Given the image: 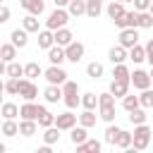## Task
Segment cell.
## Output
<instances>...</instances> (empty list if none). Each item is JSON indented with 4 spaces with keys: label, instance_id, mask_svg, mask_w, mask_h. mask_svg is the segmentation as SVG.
<instances>
[{
    "label": "cell",
    "instance_id": "1",
    "mask_svg": "<svg viewBox=\"0 0 153 153\" xmlns=\"http://www.w3.org/2000/svg\"><path fill=\"white\" fill-rule=\"evenodd\" d=\"M98 117L108 124L115 122V96L110 91L105 93H98Z\"/></svg>",
    "mask_w": 153,
    "mask_h": 153
},
{
    "label": "cell",
    "instance_id": "2",
    "mask_svg": "<svg viewBox=\"0 0 153 153\" xmlns=\"http://www.w3.org/2000/svg\"><path fill=\"white\" fill-rule=\"evenodd\" d=\"M62 93H65L62 103H65L69 110H74V108H79V105H81V96H79V84H76V81L67 79V81L62 84Z\"/></svg>",
    "mask_w": 153,
    "mask_h": 153
},
{
    "label": "cell",
    "instance_id": "3",
    "mask_svg": "<svg viewBox=\"0 0 153 153\" xmlns=\"http://www.w3.org/2000/svg\"><path fill=\"white\" fill-rule=\"evenodd\" d=\"M72 19V14L65 10V7H55L50 14H48V19H45V29H50V31H57V29H65L67 26V22Z\"/></svg>",
    "mask_w": 153,
    "mask_h": 153
},
{
    "label": "cell",
    "instance_id": "4",
    "mask_svg": "<svg viewBox=\"0 0 153 153\" xmlns=\"http://www.w3.org/2000/svg\"><path fill=\"white\" fill-rule=\"evenodd\" d=\"M151 139H153V127H148V124H139V127H134V148H139V151H146L148 146H151Z\"/></svg>",
    "mask_w": 153,
    "mask_h": 153
},
{
    "label": "cell",
    "instance_id": "5",
    "mask_svg": "<svg viewBox=\"0 0 153 153\" xmlns=\"http://www.w3.org/2000/svg\"><path fill=\"white\" fill-rule=\"evenodd\" d=\"M43 76H45V81H48V84L62 86V84L67 81V76H69V74H67V72H65V69H62L60 65H50V67H48V69L43 72Z\"/></svg>",
    "mask_w": 153,
    "mask_h": 153
},
{
    "label": "cell",
    "instance_id": "6",
    "mask_svg": "<svg viewBox=\"0 0 153 153\" xmlns=\"http://www.w3.org/2000/svg\"><path fill=\"white\" fill-rule=\"evenodd\" d=\"M76 122H79V115H74L72 110H67V112H60V115H57L55 127H57L60 131H72V129L76 127Z\"/></svg>",
    "mask_w": 153,
    "mask_h": 153
},
{
    "label": "cell",
    "instance_id": "7",
    "mask_svg": "<svg viewBox=\"0 0 153 153\" xmlns=\"http://www.w3.org/2000/svg\"><path fill=\"white\" fill-rule=\"evenodd\" d=\"M151 84H153L151 72H146V69H134V72H131V86H134V88L146 91V88H151Z\"/></svg>",
    "mask_w": 153,
    "mask_h": 153
},
{
    "label": "cell",
    "instance_id": "8",
    "mask_svg": "<svg viewBox=\"0 0 153 153\" xmlns=\"http://www.w3.org/2000/svg\"><path fill=\"white\" fill-rule=\"evenodd\" d=\"M117 43L124 45L127 50H131L134 45H139V29H122L117 36Z\"/></svg>",
    "mask_w": 153,
    "mask_h": 153
},
{
    "label": "cell",
    "instance_id": "9",
    "mask_svg": "<svg viewBox=\"0 0 153 153\" xmlns=\"http://www.w3.org/2000/svg\"><path fill=\"white\" fill-rule=\"evenodd\" d=\"M19 96L24 100H36L38 98V86L33 84V79H19Z\"/></svg>",
    "mask_w": 153,
    "mask_h": 153
},
{
    "label": "cell",
    "instance_id": "10",
    "mask_svg": "<svg viewBox=\"0 0 153 153\" xmlns=\"http://www.w3.org/2000/svg\"><path fill=\"white\" fill-rule=\"evenodd\" d=\"M38 115H41V105L38 103L24 100V105H19V117L22 120H36L38 122Z\"/></svg>",
    "mask_w": 153,
    "mask_h": 153
},
{
    "label": "cell",
    "instance_id": "11",
    "mask_svg": "<svg viewBox=\"0 0 153 153\" xmlns=\"http://www.w3.org/2000/svg\"><path fill=\"white\" fill-rule=\"evenodd\" d=\"M65 50H67V60L76 65V62H81V60H84V53H86V45H84L81 41H74V43H69V45H67Z\"/></svg>",
    "mask_w": 153,
    "mask_h": 153
},
{
    "label": "cell",
    "instance_id": "12",
    "mask_svg": "<svg viewBox=\"0 0 153 153\" xmlns=\"http://www.w3.org/2000/svg\"><path fill=\"white\" fill-rule=\"evenodd\" d=\"M108 57H110L112 65H124V60H129V50L117 43V45H112V48L108 50Z\"/></svg>",
    "mask_w": 153,
    "mask_h": 153
},
{
    "label": "cell",
    "instance_id": "13",
    "mask_svg": "<svg viewBox=\"0 0 153 153\" xmlns=\"http://www.w3.org/2000/svg\"><path fill=\"white\" fill-rule=\"evenodd\" d=\"M136 19H139V12L131 10V12H127L124 17H120L117 22H112V24H115L120 31H122V29H136Z\"/></svg>",
    "mask_w": 153,
    "mask_h": 153
},
{
    "label": "cell",
    "instance_id": "14",
    "mask_svg": "<svg viewBox=\"0 0 153 153\" xmlns=\"http://www.w3.org/2000/svg\"><path fill=\"white\" fill-rule=\"evenodd\" d=\"M129 86H131V81H122V79H112L110 81V93L115 96V98H124L127 93H129Z\"/></svg>",
    "mask_w": 153,
    "mask_h": 153
},
{
    "label": "cell",
    "instance_id": "15",
    "mask_svg": "<svg viewBox=\"0 0 153 153\" xmlns=\"http://www.w3.org/2000/svg\"><path fill=\"white\" fill-rule=\"evenodd\" d=\"M43 98H45V103H57V100H62L65 98V93H62V86H55V84H48L45 88H43Z\"/></svg>",
    "mask_w": 153,
    "mask_h": 153
},
{
    "label": "cell",
    "instance_id": "16",
    "mask_svg": "<svg viewBox=\"0 0 153 153\" xmlns=\"http://www.w3.org/2000/svg\"><path fill=\"white\" fill-rule=\"evenodd\" d=\"M105 14H108L112 22H117L120 17H124V14H127V10H124V2H120V0H112V2H108V7H105Z\"/></svg>",
    "mask_w": 153,
    "mask_h": 153
},
{
    "label": "cell",
    "instance_id": "17",
    "mask_svg": "<svg viewBox=\"0 0 153 153\" xmlns=\"http://www.w3.org/2000/svg\"><path fill=\"white\" fill-rule=\"evenodd\" d=\"M19 5H22L29 14H36V17H41V14L45 12V2H43V0H19Z\"/></svg>",
    "mask_w": 153,
    "mask_h": 153
},
{
    "label": "cell",
    "instance_id": "18",
    "mask_svg": "<svg viewBox=\"0 0 153 153\" xmlns=\"http://www.w3.org/2000/svg\"><path fill=\"white\" fill-rule=\"evenodd\" d=\"M53 45H55V31H50V29H41V31H38V48L50 50Z\"/></svg>",
    "mask_w": 153,
    "mask_h": 153
},
{
    "label": "cell",
    "instance_id": "19",
    "mask_svg": "<svg viewBox=\"0 0 153 153\" xmlns=\"http://www.w3.org/2000/svg\"><path fill=\"white\" fill-rule=\"evenodd\" d=\"M65 60H67V50H65L62 45H53V48L48 50V62H50V65H60V67H62Z\"/></svg>",
    "mask_w": 153,
    "mask_h": 153
},
{
    "label": "cell",
    "instance_id": "20",
    "mask_svg": "<svg viewBox=\"0 0 153 153\" xmlns=\"http://www.w3.org/2000/svg\"><path fill=\"white\" fill-rule=\"evenodd\" d=\"M69 43H74V33L65 26V29H57L55 31V45H62V48H67Z\"/></svg>",
    "mask_w": 153,
    "mask_h": 153
},
{
    "label": "cell",
    "instance_id": "21",
    "mask_svg": "<svg viewBox=\"0 0 153 153\" xmlns=\"http://www.w3.org/2000/svg\"><path fill=\"white\" fill-rule=\"evenodd\" d=\"M10 43H14L17 48H26V43H29V31H26V29H14V31L10 33Z\"/></svg>",
    "mask_w": 153,
    "mask_h": 153
},
{
    "label": "cell",
    "instance_id": "22",
    "mask_svg": "<svg viewBox=\"0 0 153 153\" xmlns=\"http://www.w3.org/2000/svg\"><path fill=\"white\" fill-rule=\"evenodd\" d=\"M14 57H17V45L14 43H2L0 45V60L5 65H10V62H14Z\"/></svg>",
    "mask_w": 153,
    "mask_h": 153
},
{
    "label": "cell",
    "instance_id": "23",
    "mask_svg": "<svg viewBox=\"0 0 153 153\" xmlns=\"http://www.w3.org/2000/svg\"><path fill=\"white\" fill-rule=\"evenodd\" d=\"M38 122L36 120H19V134L22 136H33L36 131H38Z\"/></svg>",
    "mask_w": 153,
    "mask_h": 153
},
{
    "label": "cell",
    "instance_id": "24",
    "mask_svg": "<svg viewBox=\"0 0 153 153\" xmlns=\"http://www.w3.org/2000/svg\"><path fill=\"white\" fill-rule=\"evenodd\" d=\"M69 141L74 143V146H79V143H84V141H88V129L86 127H74L72 131H69Z\"/></svg>",
    "mask_w": 153,
    "mask_h": 153
},
{
    "label": "cell",
    "instance_id": "25",
    "mask_svg": "<svg viewBox=\"0 0 153 153\" xmlns=\"http://www.w3.org/2000/svg\"><path fill=\"white\" fill-rule=\"evenodd\" d=\"M100 148H103V143L98 139H88V141L76 146V153H100Z\"/></svg>",
    "mask_w": 153,
    "mask_h": 153
},
{
    "label": "cell",
    "instance_id": "26",
    "mask_svg": "<svg viewBox=\"0 0 153 153\" xmlns=\"http://www.w3.org/2000/svg\"><path fill=\"white\" fill-rule=\"evenodd\" d=\"M22 29H26L29 33H38V31H41V22H38V17H36V14H26V17L22 19Z\"/></svg>",
    "mask_w": 153,
    "mask_h": 153
},
{
    "label": "cell",
    "instance_id": "27",
    "mask_svg": "<svg viewBox=\"0 0 153 153\" xmlns=\"http://www.w3.org/2000/svg\"><path fill=\"white\" fill-rule=\"evenodd\" d=\"M43 72H45V69H43L38 62H33V60L24 65V76H26V79H38V76H43Z\"/></svg>",
    "mask_w": 153,
    "mask_h": 153
},
{
    "label": "cell",
    "instance_id": "28",
    "mask_svg": "<svg viewBox=\"0 0 153 153\" xmlns=\"http://www.w3.org/2000/svg\"><path fill=\"white\" fill-rule=\"evenodd\" d=\"M55 120H57V115H53L45 105H41V115H38V124L43 127V129H48V127H53L55 124Z\"/></svg>",
    "mask_w": 153,
    "mask_h": 153
},
{
    "label": "cell",
    "instance_id": "29",
    "mask_svg": "<svg viewBox=\"0 0 153 153\" xmlns=\"http://www.w3.org/2000/svg\"><path fill=\"white\" fill-rule=\"evenodd\" d=\"M103 12V0H86V17L98 19Z\"/></svg>",
    "mask_w": 153,
    "mask_h": 153
},
{
    "label": "cell",
    "instance_id": "30",
    "mask_svg": "<svg viewBox=\"0 0 153 153\" xmlns=\"http://www.w3.org/2000/svg\"><path fill=\"white\" fill-rule=\"evenodd\" d=\"M81 108L84 110H96L98 108V93H93V91L81 93Z\"/></svg>",
    "mask_w": 153,
    "mask_h": 153
},
{
    "label": "cell",
    "instance_id": "31",
    "mask_svg": "<svg viewBox=\"0 0 153 153\" xmlns=\"http://www.w3.org/2000/svg\"><path fill=\"white\" fill-rule=\"evenodd\" d=\"M120 134H122V127H117V124H108V129H105V134H103V141L110 143V146H115Z\"/></svg>",
    "mask_w": 153,
    "mask_h": 153
},
{
    "label": "cell",
    "instance_id": "32",
    "mask_svg": "<svg viewBox=\"0 0 153 153\" xmlns=\"http://www.w3.org/2000/svg\"><path fill=\"white\" fill-rule=\"evenodd\" d=\"M67 12L72 14V17H84L86 14V0H72L69 5H67Z\"/></svg>",
    "mask_w": 153,
    "mask_h": 153
},
{
    "label": "cell",
    "instance_id": "33",
    "mask_svg": "<svg viewBox=\"0 0 153 153\" xmlns=\"http://www.w3.org/2000/svg\"><path fill=\"white\" fill-rule=\"evenodd\" d=\"M5 76H10V79H22V76H24V65H19V62L5 65Z\"/></svg>",
    "mask_w": 153,
    "mask_h": 153
},
{
    "label": "cell",
    "instance_id": "34",
    "mask_svg": "<svg viewBox=\"0 0 153 153\" xmlns=\"http://www.w3.org/2000/svg\"><path fill=\"white\" fill-rule=\"evenodd\" d=\"M103 74H105V67H103L100 62H96V60H93V62H88V65H86V76H88V79H100Z\"/></svg>",
    "mask_w": 153,
    "mask_h": 153
},
{
    "label": "cell",
    "instance_id": "35",
    "mask_svg": "<svg viewBox=\"0 0 153 153\" xmlns=\"http://www.w3.org/2000/svg\"><path fill=\"white\" fill-rule=\"evenodd\" d=\"M0 112H2V120H14L19 115V105H14L12 100H5L2 108H0Z\"/></svg>",
    "mask_w": 153,
    "mask_h": 153
},
{
    "label": "cell",
    "instance_id": "36",
    "mask_svg": "<svg viewBox=\"0 0 153 153\" xmlns=\"http://www.w3.org/2000/svg\"><path fill=\"white\" fill-rule=\"evenodd\" d=\"M96 122H98V115H96L93 110H84V112L79 115V124H81V127H86V129L96 127Z\"/></svg>",
    "mask_w": 153,
    "mask_h": 153
},
{
    "label": "cell",
    "instance_id": "37",
    "mask_svg": "<svg viewBox=\"0 0 153 153\" xmlns=\"http://www.w3.org/2000/svg\"><path fill=\"white\" fill-rule=\"evenodd\" d=\"M60 141V129L53 124V127H48V129H43V143H48V146H55Z\"/></svg>",
    "mask_w": 153,
    "mask_h": 153
},
{
    "label": "cell",
    "instance_id": "38",
    "mask_svg": "<svg viewBox=\"0 0 153 153\" xmlns=\"http://www.w3.org/2000/svg\"><path fill=\"white\" fill-rule=\"evenodd\" d=\"M112 76L122 79V81H131V72L127 65H112Z\"/></svg>",
    "mask_w": 153,
    "mask_h": 153
},
{
    "label": "cell",
    "instance_id": "39",
    "mask_svg": "<svg viewBox=\"0 0 153 153\" xmlns=\"http://www.w3.org/2000/svg\"><path fill=\"white\" fill-rule=\"evenodd\" d=\"M19 134V122H14V120H2V136H17Z\"/></svg>",
    "mask_w": 153,
    "mask_h": 153
},
{
    "label": "cell",
    "instance_id": "40",
    "mask_svg": "<svg viewBox=\"0 0 153 153\" xmlns=\"http://www.w3.org/2000/svg\"><path fill=\"white\" fill-rule=\"evenodd\" d=\"M131 143H134V131H127V129H122V134L117 136V143H115V146L124 151V148H129Z\"/></svg>",
    "mask_w": 153,
    "mask_h": 153
},
{
    "label": "cell",
    "instance_id": "41",
    "mask_svg": "<svg viewBox=\"0 0 153 153\" xmlns=\"http://www.w3.org/2000/svg\"><path fill=\"white\" fill-rule=\"evenodd\" d=\"M129 60H131L134 65L143 62V60H146V45H134V48L129 50Z\"/></svg>",
    "mask_w": 153,
    "mask_h": 153
},
{
    "label": "cell",
    "instance_id": "42",
    "mask_svg": "<svg viewBox=\"0 0 153 153\" xmlns=\"http://www.w3.org/2000/svg\"><path fill=\"white\" fill-rule=\"evenodd\" d=\"M122 108H124L127 112H131V110L141 108V100H139V96H131V93H127V96L122 98Z\"/></svg>",
    "mask_w": 153,
    "mask_h": 153
},
{
    "label": "cell",
    "instance_id": "43",
    "mask_svg": "<svg viewBox=\"0 0 153 153\" xmlns=\"http://www.w3.org/2000/svg\"><path fill=\"white\" fill-rule=\"evenodd\" d=\"M129 122H131L134 127L146 124V108H136V110H131V112H129Z\"/></svg>",
    "mask_w": 153,
    "mask_h": 153
},
{
    "label": "cell",
    "instance_id": "44",
    "mask_svg": "<svg viewBox=\"0 0 153 153\" xmlns=\"http://www.w3.org/2000/svg\"><path fill=\"white\" fill-rule=\"evenodd\" d=\"M2 91L7 93V96H19V79H5V84H2Z\"/></svg>",
    "mask_w": 153,
    "mask_h": 153
},
{
    "label": "cell",
    "instance_id": "45",
    "mask_svg": "<svg viewBox=\"0 0 153 153\" xmlns=\"http://www.w3.org/2000/svg\"><path fill=\"white\" fill-rule=\"evenodd\" d=\"M151 26H153V14L151 12H139L136 29H151Z\"/></svg>",
    "mask_w": 153,
    "mask_h": 153
},
{
    "label": "cell",
    "instance_id": "46",
    "mask_svg": "<svg viewBox=\"0 0 153 153\" xmlns=\"http://www.w3.org/2000/svg\"><path fill=\"white\" fill-rule=\"evenodd\" d=\"M139 100H141V108H153V91H151V88L141 91Z\"/></svg>",
    "mask_w": 153,
    "mask_h": 153
},
{
    "label": "cell",
    "instance_id": "47",
    "mask_svg": "<svg viewBox=\"0 0 153 153\" xmlns=\"http://www.w3.org/2000/svg\"><path fill=\"white\" fill-rule=\"evenodd\" d=\"M153 5V0H134V10L136 12H148Z\"/></svg>",
    "mask_w": 153,
    "mask_h": 153
},
{
    "label": "cell",
    "instance_id": "48",
    "mask_svg": "<svg viewBox=\"0 0 153 153\" xmlns=\"http://www.w3.org/2000/svg\"><path fill=\"white\" fill-rule=\"evenodd\" d=\"M146 62L153 67V38H148V43H146Z\"/></svg>",
    "mask_w": 153,
    "mask_h": 153
},
{
    "label": "cell",
    "instance_id": "49",
    "mask_svg": "<svg viewBox=\"0 0 153 153\" xmlns=\"http://www.w3.org/2000/svg\"><path fill=\"white\" fill-rule=\"evenodd\" d=\"M0 22L5 24V22H10V7L2 2V7H0Z\"/></svg>",
    "mask_w": 153,
    "mask_h": 153
},
{
    "label": "cell",
    "instance_id": "50",
    "mask_svg": "<svg viewBox=\"0 0 153 153\" xmlns=\"http://www.w3.org/2000/svg\"><path fill=\"white\" fill-rule=\"evenodd\" d=\"M36 153H53V146L43 143V146H38V148H36Z\"/></svg>",
    "mask_w": 153,
    "mask_h": 153
},
{
    "label": "cell",
    "instance_id": "51",
    "mask_svg": "<svg viewBox=\"0 0 153 153\" xmlns=\"http://www.w3.org/2000/svg\"><path fill=\"white\" fill-rule=\"evenodd\" d=\"M53 2H55V7H67L72 0H53Z\"/></svg>",
    "mask_w": 153,
    "mask_h": 153
},
{
    "label": "cell",
    "instance_id": "52",
    "mask_svg": "<svg viewBox=\"0 0 153 153\" xmlns=\"http://www.w3.org/2000/svg\"><path fill=\"white\" fill-rule=\"evenodd\" d=\"M122 153H141V151H139V148H134V146H129V148H124Z\"/></svg>",
    "mask_w": 153,
    "mask_h": 153
},
{
    "label": "cell",
    "instance_id": "53",
    "mask_svg": "<svg viewBox=\"0 0 153 153\" xmlns=\"http://www.w3.org/2000/svg\"><path fill=\"white\" fill-rule=\"evenodd\" d=\"M120 2H124V5H127V2H134V0H120Z\"/></svg>",
    "mask_w": 153,
    "mask_h": 153
},
{
    "label": "cell",
    "instance_id": "54",
    "mask_svg": "<svg viewBox=\"0 0 153 153\" xmlns=\"http://www.w3.org/2000/svg\"><path fill=\"white\" fill-rule=\"evenodd\" d=\"M151 79H153V67H151Z\"/></svg>",
    "mask_w": 153,
    "mask_h": 153
},
{
    "label": "cell",
    "instance_id": "55",
    "mask_svg": "<svg viewBox=\"0 0 153 153\" xmlns=\"http://www.w3.org/2000/svg\"><path fill=\"white\" fill-rule=\"evenodd\" d=\"M148 12H151V14H153V5H151V10H148Z\"/></svg>",
    "mask_w": 153,
    "mask_h": 153
},
{
    "label": "cell",
    "instance_id": "56",
    "mask_svg": "<svg viewBox=\"0 0 153 153\" xmlns=\"http://www.w3.org/2000/svg\"><path fill=\"white\" fill-rule=\"evenodd\" d=\"M151 127H153V124H151Z\"/></svg>",
    "mask_w": 153,
    "mask_h": 153
}]
</instances>
